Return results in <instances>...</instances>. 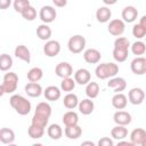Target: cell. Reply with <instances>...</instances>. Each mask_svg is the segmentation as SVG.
<instances>
[{"mask_svg": "<svg viewBox=\"0 0 146 146\" xmlns=\"http://www.w3.org/2000/svg\"><path fill=\"white\" fill-rule=\"evenodd\" d=\"M21 15H22V17H23L24 19L32 22V21H34V19L36 18V10H35L34 7H32V6L30 5V6H27L26 8H24V9L22 10Z\"/></svg>", "mask_w": 146, "mask_h": 146, "instance_id": "cell-36", "label": "cell"}, {"mask_svg": "<svg viewBox=\"0 0 146 146\" xmlns=\"http://www.w3.org/2000/svg\"><path fill=\"white\" fill-rule=\"evenodd\" d=\"M139 25H141L143 27H145L146 29V16L144 15V16H141V18H140V22L138 23Z\"/></svg>", "mask_w": 146, "mask_h": 146, "instance_id": "cell-45", "label": "cell"}, {"mask_svg": "<svg viewBox=\"0 0 146 146\" xmlns=\"http://www.w3.org/2000/svg\"><path fill=\"white\" fill-rule=\"evenodd\" d=\"M113 120L116 124H120V125H128L131 123V115L130 113L125 112V111H116L113 115Z\"/></svg>", "mask_w": 146, "mask_h": 146, "instance_id": "cell-16", "label": "cell"}, {"mask_svg": "<svg viewBox=\"0 0 146 146\" xmlns=\"http://www.w3.org/2000/svg\"><path fill=\"white\" fill-rule=\"evenodd\" d=\"M27 133H29V136H30L32 139H40V138L43 136V133H44V129L31 124V125L29 127V129H27Z\"/></svg>", "mask_w": 146, "mask_h": 146, "instance_id": "cell-37", "label": "cell"}, {"mask_svg": "<svg viewBox=\"0 0 146 146\" xmlns=\"http://www.w3.org/2000/svg\"><path fill=\"white\" fill-rule=\"evenodd\" d=\"M130 68L132 73L136 75H143L146 73V58L143 56H137L136 58L132 59L130 64Z\"/></svg>", "mask_w": 146, "mask_h": 146, "instance_id": "cell-8", "label": "cell"}, {"mask_svg": "<svg viewBox=\"0 0 146 146\" xmlns=\"http://www.w3.org/2000/svg\"><path fill=\"white\" fill-rule=\"evenodd\" d=\"M96 76L100 80H106L115 76L119 73V65L115 63H102L96 66Z\"/></svg>", "mask_w": 146, "mask_h": 146, "instance_id": "cell-2", "label": "cell"}, {"mask_svg": "<svg viewBox=\"0 0 146 146\" xmlns=\"http://www.w3.org/2000/svg\"><path fill=\"white\" fill-rule=\"evenodd\" d=\"M86 47V39L81 34H75L68 39L67 48L72 54H80Z\"/></svg>", "mask_w": 146, "mask_h": 146, "instance_id": "cell-4", "label": "cell"}, {"mask_svg": "<svg viewBox=\"0 0 146 146\" xmlns=\"http://www.w3.org/2000/svg\"><path fill=\"white\" fill-rule=\"evenodd\" d=\"M112 16V11L108 7H99L96 11V18L99 23H107Z\"/></svg>", "mask_w": 146, "mask_h": 146, "instance_id": "cell-25", "label": "cell"}, {"mask_svg": "<svg viewBox=\"0 0 146 146\" xmlns=\"http://www.w3.org/2000/svg\"><path fill=\"white\" fill-rule=\"evenodd\" d=\"M145 99V91L141 88H132L128 94V100L132 105H140Z\"/></svg>", "mask_w": 146, "mask_h": 146, "instance_id": "cell-11", "label": "cell"}, {"mask_svg": "<svg viewBox=\"0 0 146 146\" xmlns=\"http://www.w3.org/2000/svg\"><path fill=\"white\" fill-rule=\"evenodd\" d=\"M130 141L136 146H145L146 144V131L141 128L133 129L130 133Z\"/></svg>", "mask_w": 146, "mask_h": 146, "instance_id": "cell-9", "label": "cell"}, {"mask_svg": "<svg viewBox=\"0 0 146 146\" xmlns=\"http://www.w3.org/2000/svg\"><path fill=\"white\" fill-rule=\"evenodd\" d=\"M47 133H48V137L54 139V140H58L62 136H63V129L60 128L59 124H50L47 129Z\"/></svg>", "mask_w": 146, "mask_h": 146, "instance_id": "cell-29", "label": "cell"}, {"mask_svg": "<svg viewBox=\"0 0 146 146\" xmlns=\"http://www.w3.org/2000/svg\"><path fill=\"white\" fill-rule=\"evenodd\" d=\"M43 95H44V98L47 100H50V102H56L60 98V95H62V91L58 87L56 86H49L44 89L43 91Z\"/></svg>", "mask_w": 146, "mask_h": 146, "instance_id": "cell-18", "label": "cell"}, {"mask_svg": "<svg viewBox=\"0 0 146 146\" xmlns=\"http://www.w3.org/2000/svg\"><path fill=\"white\" fill-rule=\"evenodd\" d=\"M63 104L66 108L68 110H74L75 107H78V104H79V98L75 94H72V92H68L64 99H63Z\"/></svg>", "mask_w": 146, "mask_h": 146, "instance_id": "cell-28", "label": "cell"}, {"mask_svg": "<svg viewBox=\"0 0 146 146\" xmlns=\"http://www.w3.org/2000/svg\"><path fill=\"white\" fill-rule=\"evenodd\" d=\"M111 136H112L113 139L123 140V139L128 136V129L125 128V125L116 124L114 128H112V130H111Z\"/></svg>", "mask_w": 146, "mask_h": 146, "instance_id": "cell-24", "label": "cell"}, {"mask_svg": "<svg viewBox=\"0 0 146 146\" xmlns=\"http://www.w3.org/2000/svg\"><path fill=\"white\" fill-rule=\"evenodd\" d=\"M25 92L30 97H39L42 94V87L38 82H29L25 86Z\"/></svg>", "mask_w": 146, "mask_h": 146, "instance_id": "cell-22", "label": "cell"}, {"mask_svg": "<svg viewBox=\"0 0 146 146\" xmlns=\"http://www.w3.org/2000/svg\"><path fill=\"white\" fill-rule=\"evenodd\" d=\"M52 3L56 6V7H65L67 5V0H52Z\"/></svg>", "mask_w": 146, "mask_h": 146, "instance_id": "cell-44", "label": "cell"}, {"mask_svg": "<svg viewBox=\"0 0 146 146\" xmlns=\"http://www.w3.org/2000/svg\"><path fill=\"white\" fill-rule=\"evenodd\" d=\"M100 58H102L100 51L95 48H89L83 52V59L88 64H97V63H99Z\"/></svg>", "mask_w": 146, "mask_h": 146, "instance_id": "cell-13", "label": "cell"}, {"mask_svg": "<svg viewBox=\"0 0 146 146\" xmlns=\"http://www.w3.org/2000/svg\"><path fill=\"white\" fill-rule=\"evenodd\" d=\"M60 51V44L57 40H48L43 46V52L47 57H56Z\"/></svg>", "mask_w": 146, "mask_h": 146, "instance_id": "cell-10", "label": "cell"}, {"mask_svg": "<svg viewBox=\"0 0 146 146\" xmlns=\"http://www.w3.org/2000/svg\"><path fill=\"white\" fill-rule=\"evenodd\" d=\"M34 113H38V114L46 115V116L50 117V115H51V106L46 102H41V103H39L36 105Z\"/></svg>", "mask_w": 146, "mask_h": 146, "instance_id": "cell-35", "label": "cell"}, {"mask_svg": "<svg viewBox=\"0 0 146 146\" xmlns=\"http://www.w3.org/2000/svg\"><path fill=\"white\" fill-rule=\"evenodd\" d=\"M121 16H122V21L124 23H132V22H135L137 19L138 10L133 6H127L122 10Z\"/></svg>", "mask_w": 146, "mask_h": 146, "instance_id": "cell-15", "label": "cell"}, {"mask_svg": "<svg viewBox=\"0 0 146 146\" xmlns=\"http://www.w3.org/2000/svg\"><path fill=\"white\" fill-rule=\"evenodd\" d=\"M127 104H128V98L122 92H115V95L112 97V106L116 110L125 108Z\"/></svg>", "mask_w": 146, "mask_h": 146, "instance_id": "cell-20", "label": "cell"}, {"mask_svg": "<svg viewBox=\"0 0 146 146\" xmlns=\"http://www.w3.org/2000/svg\"><path fill=\"white\" fill-rule=\"evenodd\" d=\"M13 66V58L8 54H1L0 55V71L7 72Z\"/></svg>", "mask_w": 146, "mask_h": 146, "instance_id": "cell-34", "label": "cell"}, {"mask_svg": "<svg viewBox=\"0 0 146 146\" xmlns=\"http://www.w3.org/2000/svg\"><path fill=\"white\" fill-rule=\"evenodd\" d=\"M15 56L18 59H21V60H23L25 63H30L31 62V52H30L29 48L26 46H24V44L16 46V48H15Z\"/></svg>", "mask_w": 146, "mask_h": 146, "instance_id": "cell-19", "label": "cell"}, {"mask_svg": "<svg viewBox=\"0 0 146 146\" xmlns=\"http://www.w3.org/2000/svg\"><path fill=\"white\" fill-rule=\"evenodd\" d=\"M36 36L40 39V40H43V41H48L51 36V29L47 25V24H41L36 27Z\"/></svg>", "mask_w": 146, "mask_h": 146, "instance_id": "cell-27", "label": "cell"}, {"mask_svg": "<svg viewBox=\"0 0 146 146\" xmlns=\"http://www.w3.org/2000/svg\"><path fill=\"white\" fill-rule=\"evenodd\" d=\"M125 30V23L122 21V19H119V18H115V19H112L107 26V31L110 34L114 35V36H121L123 34Z\"/></svg>", "mask_w": 146, "mask_h": 146, "instance_id": "cell-6", "label": "cell"}, {"mask_svg": "<svg viewBox=\"0 0 146 146\" xmlns=\"http://www.w3.org/2000/svg\"><path fill=\"white\" fill-rule=\"evenodd\" d=\"M78 108H79L80 113H82L83 115H89L94 112L95 104L90 98H86V99H82V100L79 102Z\"/></svg>", "mask_w": 146, "mask_h": 146, "instance_id": "cell-21", "label": "cell"}, {"mask_svg": "<svg viewBox=\"0 0 146 146\" xmlns=\"http://www.w3.org/2000/svg\"><path fill=\"white\" fill-rule=\"evenodd\" d=\"M5 95V89L2 87V84H0V97H2Z\"/></svg>", "mask_w": 146, "mask_h": 146, "instance_id": "cell-48", "label": "cell"}, {"mask_svg": "<svg viewBox=\"0 0 146 146\" xmlns=\"http://www.w3.org/2000/svg\"><path fill=\"white\" fill-rule=\"evenodd\" d=\"M43 76V71L40 67H32L27 72V80L30 82H38L42 79Z\"/></svg>", "mask_w": 146, "mask_h": 146, "instance_id": "cell-33", "label": "cell"}, {"mask_svg": "<svg viewBox=\"0 0 146 146\" xmlns=\"http://www.w3.org/2000/svg\"><path fill=\"white\" fill-rule=\"evenodd\" d=\"M0 141L2 144H13L15 141V132L9 128L0 129Z\"/></svg>", "mask_w": 146, "mask_h": 146, "instance_id": "cell-26", "label": "cell"}, {"mask_svg": "<svg viewBox=\"0 0 146 146\" xmlns=\"http://www.w3.org/2000/svg\"><path fill=\"white\" fill-rule=\"evenodd\" d=\"M91 79V74L87 68H79L74 73V81L79 84H87Z\"/></svg>", "mask_w": 146, "mask_h": 146, "instance_id": "cell-17", "label": "cell"}, {"mask_svg": "<svg viewBox=\"0 0 146 146\" xmlns=\"http://www.w3.org/2000/svg\"><path fill=\"white\" fill-rule=\"evenodd\" d=\"M75 87V81L74 79H72L71 76L68 78H64L60 82V90L66 91V92H71Z\"/></svg>", "mask_w": 146, "mask_h": 146, "instance_id": "cell-38", "label": "cell"}, {"mask_svg": "<svg viewBox=\"0 0 146 146\" xmlns=\"http://www.w3.org/2000/svg\"><path fill=\"white\" fill-rule=\"evenodd\" d=\"M107 87L112 88L114 90V92H121V91H123L127 88V82L121 76H113L107 82Z\"/></svg>", "mask_w": 146, "mask_h": 146, "instance_id": "cell-14", "label": "cell"}, {"mask_svg": "<svg viewBox=\"0 0 146 146\" xmlns=\"http://www.w3.org/2000/svg\"><path fill=\"white\" fill-rule=\"evenodd\" d=\"M64 132H65V136L68 139H78L82 135V128L80 125H78V124L67 125V127H65Z\"/></svg>", "mask_w": 146, "mask_h": 146, "instance_id": "cell-23", "label": "cell"}, {"mask_svg": "<svg viewBox=\"0 0 146 146\" xmlns=\"http://www.w3.org/2000/svg\"><path fill=\"white\" fill-rule=\"evenodd\" d=\"M114 143L110 137H103L98 141V146H113Z\"/></svg>", "mask_w": 146, "mask_h": 146, "instance_id": "cell-42", "label": "cell"}, {"mask_svg": "<svg viewBox=\"0 0 146 146\" xmlns=\"http://www.w3.org/2000/svg\"><path fill=\"white\" fill-rule=\"evenodd\" d=\"M131 51L136 56H141L146 51V46L143 41H136L131 44Z\"/></svg>", "mask_w": 146, "mask_h": 146, "instance_id": "cell-39", "label": "cell"}, {"mask_svg": "<svg viewBox=\"0 0 146 146\" xmlns=\"http://www.w3.org/2000/svg\"><path fill=\"white\" fill-rule=\"evenodd\" d=\"M84 145H90V146H95V143H92V141H83V143H82V146H84Z\"/></svg>", "mask_w": 146, "mask_h": 146, "instance_id": "cell-47", "label": "cell"}, {"mask_svg": "<svg viewBox=\"0 0 146 146\" xmlns=\"http://www.w3.org/2000/svg\"><path fill=\"white\" fill-rule=\"evenodd\" d=\"M55 73L57 76L64 79V78H68L73 74V67L70 63L67 62H62L59 64H57V66L55 67Z\"/></svg>", "mask_w": 146, "mask_h": 146, "instance_id": "cell-12", "label": "cell"}, {"mask_svg": "<svg viewBox=\"0 0 146 146\" xmlns=\"http://www.w3.org/2000/svg\"><path fill=\"white\" fill-rule=\"evenodd\" d=\"M146 34V29L139 24H135L132 27V35L137 39H143Z\"/></svg>", "mask_w": 146, "mask_h": 146, "instance_id": "cell-40", "label": "cell"}, {"mask_svg": "<svg viewBox=\"0 0 146 146\" xmlns=\"http://www.w3.org/2000/svg\"><path fill=\"white\" fill-rule=\"evenodd\" d=\"M103 2L106 6H112V5H115L117 2V0H103Z\"/></svg>", "mask_w": 146, "mask_h": 146, "instance_id": "cell-46", "label": "cell"}, {"mask_svg": "<svg viewBox=\"0 0 146 146\" xmlns=\"http://www.w3.org/2000/svg\"><path fill=\"white\" fill-rule=\"evenodd\" d=\"M130 41L124 36H117L114 41L113 48V58L117 63H122L128 58L129 55Z\"/></svg>", "mask_w": 146, "mask_h": 146, "instance_id": "cell-1", "label": "cell"}, {"mask_svg": "<svg viewBox=\"0 0 146 146\" xmlns=\"http://www.w3.org/2000/svg\"><path fill=\"white\" fill-rule=\"evenodd\" d=\"M48 121H49V117L48 116L41 115V114H38V113H34V115L32 117V121H31V124L44 129L47 127V124H48Z\"/></svg>", "mask_w": 146, "mask_h": 146, "instance_id": "cell-32", "label": "cell"}, {"mask_svg": "<svg viewBox=\"0 0 146 146\" xmlns=\"http://www.w3.org/2000/svg\"><path fill=\"white\" fill-rule=\"evenodd\" d=\"M18 84V76L14 72H8L3 75L2 87L5 89V94H13L16 91Z\"/></svg>", "mask_w": 146, "mask_h": 146, "instance_id": "cell-5", "label": "cell"}, {"mask_svg": "<svg viewBox=\"0 0 146 146\" xmlns=\"http://www.w3.org/2000/svg\"><path fill=\"white\" fill-rule=\"evenodd\" d=\"M11 5V0H0V9H7Z\"/></svg>", "mask_w": 146, "mask_h": 146, "instance_id": "cell-43", "label": "cell"}, {"mask_svg": "<svg viewBox=\"0 0 146 146\" xmlns=\"http://www.w3.org/2000/svg\"><path fill=\"white\" fill-rule=\"evenodd\" d=\"M62 121L65 124V127H67V125H74V124H78L79 116H78V114L74 111H68V112H66L63 115Z\"/></svg>", "mask_w": 146, "mask_h": 146, "instance_id": "cell-30", "label": "cell"}, {"mask_svg": "<svg viewBox=\"0 0 146 146\" xmlns=\"http://www.w3.org/2000/svg\"><path fill=\"white\" fill-rule=\"evenodd\" d=\"M13 6H14V9L17 13H22V10L24 8H26L27 6H30V1L29 0H14Z\"/></svg>", "mask_w": 146, "mask_h": 146, "instance_id": "cell-41", "label": "cell"}, {"mask_svg": "<svg viewBox=\"0 0 146 146\" xmlns=\"http://www.w3.org/2000/svg\"><path fill=\"white\" fill-rule=\"evenodd\" d=\"M57 16V11L54 7L51 6H43L41 9H40V13H39V17L40 19L44 23V24H49V23H52L55 21Z\"/></svg>", "mask_w": 146, "mask_h": 146, "instance_id": "cell-7", "label": "cell"}, {"mask_svg": "<svg viewBox=\"0 0 146 146\" xmlns=\"http://www.w3.org/2000/svg\"><path fill=\"white\" fill-rule=\"evenodd\" d=\"M98 94H99V86H98V83L89 81L87 83V87H86V95H87V97L90 98V99H94V98H96L98 96Z\"/></svg>", "mask_w": 146, "mask_h": 146, "instance_id": "cell-31", "label": "cell"}, {"mask_svg": "<svg viewBox=\"0 0 146 146\" xmlns=\"http://www.w3.org/2000/svg\"><path fill=\"white\" fill-rule=\"evenodd\" d=\"M10 106L19 115H27L31 112V103L22 95H13L9 99Z\"/></svg>", "mask_w": 146, "mask_h": 146, "instance_id": "cell-3", "label": "cell"}]
</instances>
